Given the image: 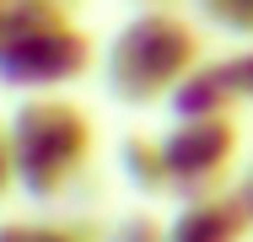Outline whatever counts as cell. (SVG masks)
I'll return each mask as SVG.
<instances>
[{
	"label": "cell",
	"instance_id": "cell-10",
	"mask_svg": "<svg viewBox=\"0 0 253 242\" xmlns=\"http://www.w3.org/2000/svg\"><path fill=\"white\" fill-rule=\"evenodd\" d=\"M243 204H248V215H253V178L243 183Z\"/></svg>",
	"mask_w": 253,
	"mask_h": 242
},
{
	"label": "cell",
	"instance_id": "cell-1",
	"mask_svg": "<svg viewBox=\"0 0 253 242\" xmlns=\"http://www.w3.org/2000/svg\"><path fill=\"white\" fill-rule=\"evenodd\" d=\"M200 59V33L194 22L172 16V11H146L129 27H119V38L102 54V81L119 102H156L172 97Z\"/></svg>",
	"mask_w": 253,
	"mask_h": 242
},
{
	"label": "cell",
	"instance_id": "cell-4",
	"mask_svg": "<svg viewBox=\"0 0 253 242\" xmlns=\"http://www.w3.org/2000/svg\"><path fill=\"white\" fill-rule=\"evenodd\" d=\"M248 221L253 215L243 199H200V204H189L172 221L167 242H243Z\"/></svg>",
	"mask_w": 253,
	"mask_h": 242
},
{
	"label": "cell",
	"instance_id": "cell-8",
	"mask_svg": "<svg viewBox=\"0 0 253 242\" xmlns=\"http://www.w3.org/2000/svg\"><path fill=\"white\" fill-rule=\"evenodd\" d=\"M16 189V151H11V129H0V199Z\"/></svg>",
	"mask_w": 253,
	"mask_h": 242
},
{
	"label": "cell",
	"instance_id": "cell-3",
	"mask_svg": "<svg viewBox=\"0 0 253 242\" xmlns=\"http://www.w3.org/2000/svg\"><path fill=\"white\" fill-rule=\"evenodd\" d=\"M162 156H167L172 183L205 189V183H215L232 167V156H237V124L232 119H178V129L162 140Z\"/></svg>",
	"mask_w": 253,
	"mask_h": 242
},
{
	"label": "cell",
	"instance_id": "cell-9",
	"mask_svg": "<svg viewBox=\"0 0 253 242\" xmlns=\"http://www.w3.org/2000/svg\"><path fill=\"white\" fill-rule=\"evenodd\" d=\"M232 81H237V97H253V48H243L237 59H226Z\"/></svg>",
	"mask_w": 253,
	"mask_h": 242
},
{
	"label": "cell",
	"instance_id": "cell-7",
	"mask_svg": "<svg viewBox=\"0 0 253 242\" xmlns=\"http://www.w3.org/2000/svg\"><path fill=\"white\" fill-rule=\"evenodd\" d=\"M0 242H76L59 226H0Z\"/></svg>",
	"mask_w": 253,
	"mask_h": 242
},
{
	"label": "cell",
	"instance_id": "cell-2",
	"mask_svg": "<svg viewBox=\"0 0 253 242\" xmlns=\"http://www.w3.org/2000/svg\"><path fill=\"white\" fill-rule=\"evenodd\" d=\"M11 151H16V183L33 199H49L81 172L92 151V124L81 108L59 97H38L11 119Z\"/></svg>",
	"mask_w": 253,
	"mask_h": 242
},
{
	"label": "cell",
	"instance_id": "cell-6",
	"mask_svg": "<svg viewBox=\"0 0 253 242\" xmlns=\"http://www.w3.org/2000/svg\"><path fill=\"white\" fill-rule=\"evenodd\" d=\"M205 22L237 33V38H253V0H194Z\"/></svg>",
	"mask_w": 253,
	"mask_h": 242
},
{
	"label": "cell",
	"instance_id": "cell-5",
	"mask_svg": "<svg viewBox=\"0 0 253 242\" xmlns=\"http://www.w3.org/2000/svg\"><path fill=\"white\" fill-rule=\"evenodd\" d=\"M237 102V81L226 65H205L194 70L178 92H172V113L178 119H226V108Z\"/></svg>",
	"mask_w": 253,
	"mask_h": 242
}]
</instances>
